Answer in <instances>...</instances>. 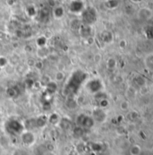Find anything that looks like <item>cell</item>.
Segmentation results:
<instances>
[{"instance_id": "obj_10", "label": "cell", "mask_w": 153, "mask_h": 155, "mask_svg": "<svg viewBox=\"0 0 153 155\" xmlns=\"http://www.w3.org/2000/svg\"><path fill=\"white\" fill-rule=\"evenodd\" d=\"M116 60H115V58H109L108 59V61H107V68L108 69H110V70H113V69H115V67H116Z\"/></svg>"}, {"instance_id": "obj_4", "label": "cell", "mask_w": 153, "mask_h": 155, "mask_svg": "<svg viewBox=\"0 0 153 155\" xmlns=\"http://www.w3.org/2000/svg\"><path fill=\"white\" fill-rule=\"evenodd\" d=\"M134 82L136 85H138L139 87H144V86H147L148 85V79L145 77L142 76V75H138L134 78Z\"/></svg>"}, {"instance_id": "obj_13", "label": "cell", "mask_w": 153, "mask_h": 155, "mask_svg": "<svg viewBox=\"0 0 153 155\" xmlns=\"http://www.w3.org/2000/svg\"><path fill=\"white\" fill-rule=\"evenodd\" d=\"M139 93H140V95H142V96H146V95H148V94L150 93V87H149V86L147 85V86H144V87H140Z\"/></svg>"}, {"instance_id": "obj_7", "label": "cell", "mask_w": 153, "mask_h": 155, "mask_svg": "<svg viewBox=\"0 0 153 155\" xmlns=\"http://www.w3.org/2000/svg\"><path fill=\"white\" fill-rule=\"evenodd\" d=\"M126 93H127V96H128L129 98H133V97H135V96L137 94V90L133 87L131 86V87H129V88L126 91Z\"/></svg>"}, {"instance_id": "obj_5", "label": "cell", "mask_w": 153, "mask_h": 155, "mask_svg": "<svg viewBox=\"0 0 153 155\" xmlns=\"http://www.w3.org/2000/svg\"><path fill=\"white\" fill-rule=\"evenodd\" d=\"M130 155H141L142 153V148L139 144H132L129 150Z\"/></svg>"}, {"instance_id": "obj_11", "label": "cell", "mask_w": 153, "mask_h": 155, "mask_svg": "<svg viewBox=\"0 0 153 155\" xmlns=\"http://www.w3.org/2000/svg\"><path fill=\"white\" fill-rule=\"evenodd\" d=\"M63 15H64V10H63V8H62L61 6H59V7H57V8L54 10V15H55L56 17L60 18V17L63 16Z\"/></svg>"}, {"instance_id": "obj_2", "label": "cell", "mask_w": 153, "mask_h": 155, "mask_svg": "<svg viewBox=\"0 0 153 155\" xmlns=\"http://www.w3.org/2000/svg\"><path fill=\"white\" fill-rule=\"evenodd\" d=\"M22 142L25 145H32L34 143V136L31 133H24L22 134Z\"/></svg>"}, {"instance_id": "obj_15", "label": "cell", "mask_w": 153, "mask_h": 155, "mask_svg": "<svg viewBox=\"0 0 153 155\" xmlns=\"http://www.w3.org/2000/svg\"><path fill=\"white\" fill-rule=\"evenodd\" d=\"M119 45L121 46V48H125V46L127 45V42L125 40H122L120 42H119Z\"/></svg>"}, {"instance_id": "obj_12", "label": "cell", "mask_w": 153, "mask_h": 155, "mask_svg": "<svg viewBox=\"0 0 153 155\" xmlns=\"http://www.w3.org/2000/svg\"><path fill=\"white\" fill-rule=\"evenodd\" d=\"M120 108L122 110V111H128L129 108H130V103L128 100H123L121 102V105H120Z\"/></svg>"}, {"instance_id": "obj_1", "label": "cell", "mask_w": 153, "mask_h": 155, "mask_svg": "<svg viewBox=\"0 0 153 155\" xmlns=\"http://www.w3.org/2000/svg\"><path fill=\"white\" fill-rule=\"evenodd\" d=\"M153 15L152 10L149 7H142L138 11V17L141 20H150Z\"/></svg>"}, {"instance_id": "obj_17", "label": "cell", "mask_w": 153, "mask_h": 155, "mask_svg": "<svg viewBox=\"0 0 153 155\" xmlns=\"http://www.w3.org/2000/svg\"><path fill=\"white\" fill-rule=\"evenodd\" d=\"M151 78H153V71H151Z\"/></svg>"}, {"instance_id": "obj_14", "label": "cell", "mask_w": 153, "mask_h": 155, "mask_svg": "<svg viewBox=\"0 0 153 155\" xmlns=\"http://www.w3.org/2000/svg\"><path fill=\"white\" fill-rule=\"evenodd\" d=\"M37 43L39 44V46H44V44L46 43V39L45 37H40L37 41Z\"/></svg>"}, {"instance_id": "obj_8", "label": "cell", "mask_w": 153, "mask_h": 155, "mask_svg": "<svg viewBox=\"0 0 153 155\" xmlns=\"http://www.w3.org/2000/svg\"><path fill=\"white\" fill-rule=\"evenodd\" d=\"M82 8V4L80 3V1H74L71 4V10L74 12H77L79 10H81Z\"/></svg>"}, {"instance_id": "obj_6", "label": "cell", "mask_w": 153, "mask_h": 155, "mask_svg": "<svg viewBox=\"0 0 153 155\" xmlns=\"http://www.w3.org/2000/svg\"><path fill=\"white\" fill-rule=\"evenodd\" d=\"M106 5L109 9H114L119 5V1L118 0H107L106 2Z\"/></svg>"}, {"instance_id": "obj_9", "label": "cell", "mask_w": 153, "mask_h": 155, "mask_svg": "<svg viewBox=\"0 0 153 155\" xmlns=\"http://www.w3.org/2000/svg\"><path fill=\"white\" fill-rule=\"evenodd\" d=\"M102 36H103L104 41L105 42H107V43L108 42H111L112 40H113V35H112L111 32H105Z\"/></svg>"}, {"instance_id": "obj_16", "label": "cell", "mask_w": 153, "mask_h": 155, "mask_svg": "<svg viewBox=\"0 0 153 155\" xmlns=\"http://www.w3.org/2000/svg\"><path fill=\"white\" fill-rule=\"evenodd\" d=\"M132 2H133V3H136V4H138V3H141L142 2V0H131Z\"/></svg>"}, {"instance_id": "obj_3", "label": "cell", "mask_w": 153, "mask_h": 155, "mask_svg": "<svg viewBox=\"0 0 153 155\" xmlns=\"http://www.w3.org/2000/svg\"><path fill=\"white\" fill-rule=\"evenodd\" d=\"M144 65L147 70L153 71V53L148 54L144 59Z\"/></svg>"}]
</instances>
